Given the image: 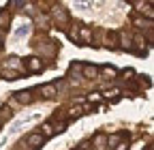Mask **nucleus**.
<instances>
[{"instance_id": "1", "label": "nucleus", "mask_w": 154, "mask_h": 150, "mask_svg": "<svg viewBox=\"0 0 154 150\" xmlns=\"http://www.w3.org/2000/svg\"><path fill=\"white\" fill-rule=\"evenodd\" d=\"M43 142H45V137H43L41 133H32V135H28V144H30V150H36L38 146H43Z\"/></svg>"}, {"instance_id": "2", "label": "nucleus", "mask_w": 154, "mask_h": 150, "mask_svg": "<svg viewBox=\"0 0 154 150\" xmlns=\"http://www.w3.org/2000/svg\"><path fill=\"white\" fill-rule=\"evenodd\" d=\"M54 20H56V22H60V24H66L69 15H66V11H64L62 7H54Z\"/></svg>"}, {"instance_id": "3", "label": "nucleus", "mask_w": 154, "mask_h": 150, "mask_svg": "<svg viewBox=\"0 0 154 150\" xmlns=\"http://www.w3.org/2000/svg\"><path fill=\"white\" fill-rule=\"evenodd\" d=\"M26 67H28V71H41V69H43L41 60H38L36 56H32V58H28V60H26Z\"/></svg>"}, {"instance_id": "4", "label": "nucleus", "mask_w": 154, "mask_h": 150, "mask_svg": "<svg viewBox=\"0 0 154 150\" xmlns=\"http://www.w3.org/2000/svg\"><path fill=\"white\" fill-rule=\"evenodd\" d=\"M41 92H43V97H45V99H54V97L58 95L54 84H45V86H41Z\"/></svg>"}, {"instance_id": "5", "label": "nucleus", "mask_w": 154, "mask_h": 150, "mask_svg": "<svg viewBox=\"0 0 154 150\" xmlns=\"http://www.w3.org/2000/svg\"><path fill=\"white\" fill-rule=\"evenodd\" d=\"M30 95H32L30 90H26V92H24V90H22V92H15V101H19V103H24V105H26V103H30V101H32V97H30Z\"/></svg>"}, {"instance_id": "6", "label": "nucleus", "mask_w": 154, "mask_h": 150, "mask_svg": "<svg viewBox=\"0 0 154 150\" xmlns=\"http://www.w3.org/2000/svg\"><path fill=\"white\" fill-rule=\"evenodd\" d=\"M84 69V75H86V77H96V67H90V64H86V67H82Z\"/></svg>"}, {"instance_id": "7", "label": "nucleus", "mask_w": 154, "mask_h": 150, "mask_svg": "<svg viewBox=\"0 0 154 150\" xmlns=\"http://www.w3.org/2000/svg\"><path fill=\"white\" fill-rule=\"evenodd\" d=\"M94 142H96V150H103V148L107 146V137H105V135H96Z\"/></svg>"}, {"instance_id": "8", "label": "nucleus", "mask_w": 154, "mask_h": 150, "mask_svg": "<svg viewBox=\"0 0 154 150\" xmlns=\"http://www.w3.org/2000/svg\"><path fill=\"white\" fill-rule=\"evenodd\" d=\"M7 67H9V69H19L22 64H19V58H15V56H11V58L7 60Z\"/></svg>"}, {"instance_id": "9", "label": "nucleus", "mask_w": 154, "mask_h": 150, "mask_svg": "<svg viewBox=\"0 0 154 150\" xmlns=\"http://www.w3.org/2000/svg\"><path fill=\"white\" fill-rule=\"evenodd\" d=\"M103 73H105V77H109V80L116 77V69L113 67H103Z\"/></svg>"}, {"instance_id": "10", "label": "nucleus", "mask_w": 154, "mask_h": 150, "mask_svg": "<svg viewBox=\"0 0 154 150\" xmlns=\"http://www.w3.org/2000/svg\"><path fill=\"white\" fill-rule=\"evenodd\" d=\"M5 24H9V13L0 11V28H5Z\"/></svg>"}, {"instance_id": "11", "label": "nucleus", "mask_w": 154, "mask_h": 150, "mask_svg": "<svg viewBox=\"0 0 154 150\" xmlns=\"http://www.w3.org/2000/svg\"><path fill=\"white\" fill-rule=\"evenodd\" d=\"M49 135H54L51 124H43V137H49Z\"/></svg>"}, {"instance_id": "12", "label": "nucleus", "mask_w": 154, "mask_h": 150, "mask_svg": "<svg viewBox=\"0 0 154 150\" xmlns=\"http://www.w3.org/2000/svg\"><path fill=\"white\" fill-rule=\"evenodd\" d=\"M79 36H82L84 43H88V41H90V30H88V28H82V34H79Z\"/></svg>"}, {"instance_id": "13", "label": "nucleus", "mask_w": 154, "mask_h": 150, "mask_svg": "<svg viewBox=\"0 0 154 150\" xmlns=\"http://www.w3.org/2000/svg\"><path fill=\"white\" fill-rule=\"evenodd\" d=\"M118 95H120V90H118V88H111V90L105 92V97H107V99H109V97L113 99V97H118Z\"/></svg>"}, {"instance_id": "14", "label": "nucleus", "mask_w": 154, "mask_h": 150, "mask_svg": "<svg viewBox=\"0 0 154 150\" xmlns=\"http://www.w3.org/2000/svg\"><path fill=\"white\" fill-rule=\"evenodd\" d=\"M135 43H137V47H139V54H141V52H143V49H146V45H143V43H146V41H143V39H141V36H137V39H135Z\"/></svg>"}, {"instance_id": "15", "label": "nucleus", "mask_w": 154, "mask_h": 150, "mask_svg": "<svg viewBox=\"0 0 154 150\" xmlns=\"http://www.w3.org/2000/svg\"><path fill=\"white\" fill-rule=\"evenodd\" d=\"M5 77L7 80H17V71H5Z\"/></svg>"}, {"instance_id": "16", "label": "nucleus", "mask_w": 154, "mask_h": 150, "mask_svg": "<svg viewBox=\"0 0 154 150\" xmlns=\"http://www.w3.org/2000/svg\"><path fill=\"white\" fill-rule=\"evenodd\" d=\"M126 148H128L126 144H118V150H126Z\"/></svg>"}, {"instance_id": "17", "label": "nucleus", "mask_w": 154, "mask_h": 150, "mask_svg": "<svg viewBox=\"0 0 154 150\" xmlns=\"http://www.w3.org/2000/svg\"><path fill=\"white\" fill-rule=\"evenodd\" d=\"M0 47H2V36H0Z\"/></svg>"}, {"instance_id": "18", "label": "nucleus", "mask_w": 154, "mask_h": 150, "mask_svg": "<svg viewBox=\"0 0 154 150\" xmlns=\"http://www.w3.org/2000/svg\"><path fill=\"white\" fill-rule=\"evenodd\" d=\"M0 122H2V120H0Z\"/></svg>"}]
</instances>
